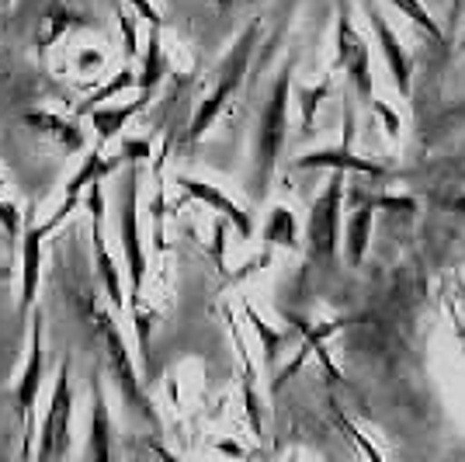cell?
Returning a JSON list of instances; mask_svg holds the SVG:
<instances>
[{
  "instance_id": "cell-1",
  "label": "cell",
  "mask_w": 465,
  "mask_h": 462,
  "mask_svg": "<svg viewBox=\"0 0 465 462\" xmlns=\"http://www.w3.org/2000/svg\"><path fill=\"white\" fill-rule=\"evenodd\" d=\"M70 306H74L77 320L84 324V330L94 337L97 351H101V362L108 368V376H112V383H115L122 404L129 407L136 417H143L150 427H160V417H156L153 404H150L146 389L139 383V372H136L133 355H129V345H125V337H122V330H118V324H115V313L104 306L94 292H84V289L70 292Z\"/></svg>"
},
{
  "instance_id": "cell-2",
  "label": "cell",
  "mask_w": 465,
  "mask_h": 462,
  "mask_svg": "<svg viewBox=\"0 0 465 462\" xmlns=\"http://www.w3.org/2000/svg\"><path fill=\"white\" fill-rule=\"evenodd\" d=\"M295 66H299V56H289L282 63V70L274 74L272 87L261 101V112H257L251 143V171H247V192H251L253 202L268 198L274 171H278L285 143H289V97L292 84H295Z\"/></svg>"
},
{
  "instance_id": "cell-3",
  "label": "cell",
  "mask_w": 465,
  "mask_h": 462,
  "mask_svg": "<svg viewBox=\"0 0 465 462\" xmlns=\"http://www.w3.org/2000/svg\"><path fill=\"white\" fill-rule=\"evenodd\" d=\"M261 32H264V21L251 18L243 25V32L232 39V45L226 49V56L219 59V66H215V74H213V84H209V91L202 95L192 122H188V133H184L188 143H198L202 136L213 129L215 118L223 116V108H226L232 101V95L240 91V84L247 80V70H251V59H253V53H257Z\"/></svg>"
},
{
  "instance_id": "cell-4",
  "label": "cell",
  "mask_w": 465,
  "mask_h": 462,
  "mask_svg": "<svg viewBox=\"0 0 465 462\" xmlns=\"http://www.w3.org/2000/svg\"><path fill=\"white\" fill-rule=\"evenodd\" d=\"M139 181L143 171L139 164H122L115 192V223H118V244H122V271H125V289H129V306L143 303L146 289V247H143V226H139Z\"/></svg>"
},
{
  "instance_id": "cell-5",
  "label": "cell",
  "mask_w": 465,
  "mask_h": 462,
  "mask_svg": "<svg viewBox=\"0 0 465 462\" xmlns=\"http://www.w3.org/2000/svg\"><path fill=\"white\" fill-rule=\"evenodd\" d=\"M80 209L77 198H59V206L53 209V216L45 223H35L32 219V209L21 223V236H18V254H21V271H18V320L25 324L28 313L39 306V282H42V254H45V240Z\"/></svg>"
},
{
  "instance_id": "cell-6",
  "label": "cell",
  "mask_w": 465,
  "mask_h": 462,
  "mask_svg": "<svg viewBox=\"0 0 465 462\" xmlns=\"http://www.w3.org/2000/svg\"><path fill=\"white\" fill-rule=\"evenodd\" d=\"M344 174H330L327 188L316 195L306 219V261L312 268H333L341 251V216H344Z\"/></svg>"
},
{
  "instance_id": "cell-7",
  "label": "cell",
  "mask_w": 465,
  "mask_h": 462,
  "mask_svg": "<svg viewBox=\"0 0 465 462\" xmlns=\"http://www.w3.org/2000/svg\"><path fill=\"white\" fill-rule=\"evenodd\" d=\"M74 445V362L63 358L39 424L35 462H66Z\"/></svg>"
},
{
  "instance_id": "cell-8",
  "label": "cell",
  "mask_w": 465,
  "mask_h": 462,
  "mask_svg": "<svg viewBox=\"0 0 465 462\" xmlns=\"http://www.w3.org/2000/svg\"><path fill=\"white\" fill-rule=\"evenodd\" d=\"M80 206L91 219V251H94V275L97 286H101V296H104V306L112 313H122L129 306V289H125V271L112 257V247H108V236H104V181H94Z\"/></svg>"
},
{
  "instance_id": "cell-9",
  "label": "cell",
  "mask_w": 465,
  "mask_h": 462,
  "mask_svg": "<svg viewBox=\"0 0 465 462\" xmlns=\"http://www.w3.org/2000/svg\"><path fill=\"white\" fill-rule=\"evenodd\" d=\"M42 383H45V316L42 309H32V327H28V355L21 368L18 383H15V410H18L21 431H25V459L32 452V417L39 404Z\"/></svg>"
},
{
  "instance_id": "cell-10",
  "label": "cell",
  "mask_w": 465,
  "mask_h": 462,
  "mask_svg": "<svg viewBox=\"0 0 465 462\" xmlns=\"http://www.w3.org/2000/svg\"><path fill=\"white\" fill-rule=\"evenodd\" d=\"M333 35H337V66L348 74L351 87L358 91L361 105L369 108V101L375 97V91H371V45H369V39L358 32V25L351 18V7L344 0L337 4Z\"/></svg>"
},
{
  "instance_id": "cell-11",
  "label": "cell",
  "mask_w": 465,
  "mask_h": 462,
  "mask_svg": "<svg viewBox=\"0 0 465 462\" xmlns=\"http://www.w3.org/2000/svg\"><path fill=\"white\" fill-rule=\"evenodd\" d=\"M177 188L188 195V198H194V202H202V206H209V209L223 219V223H230L232 230H236V236L240 240H251L253 236V219L251 212L243 209L240 202H232L226 192H219L215 185H209V181H202V177H188V174H177L174 177Z\"/></svg>"
},
{
  "instance_id": "cell-12",
  "label": "cell",
  "mask_w": 465,
  "mask_h": 462,
  "mask_svg": "<svg viewBox=\"0 0 465 462\" xmlns=\"http://www.w3.org/2000/svg\"><path fill=\"white\" fill-rule=\"evenodd\" d=\"M365 18H369L375 39H379V49H382V59H386L389 77L396 84V91H400V97H410L413 95V59H410V53L403 49V42L396 39V32L389 28L386 15H382L371 0H365Z\"/></svg>"
},
{
  "instance_id": "cell-13",
  "label": "cell",
  "mask_w": 465,
  "mask_h": 462,
  "mask_svg": "<svg viewBox=\"0 0 465 462\" xmlns=\"http://www.w3.org/2000/svg\"><path fill=\"white\" fill-rule=\"evenodd\" d=\"M84 462H118L115 424L108 410V397L101 386V372L91 376V424H87V452Z\"/></svg>"
},
{
  "instance_id": "cell-14",
  "label": "cell",
  "mask_w": 465,
  "mask_h": 462,
  "mask_svg": "<svg viewBox=\"0 0 465 462\" xmlns=\"http://www.w3.org/2000/svg\"><path fill=\"white\" fill-rule=\"evenodd\" d=\"M295 171H333V174H361V177H386L389 164L375 156H358L354 150H312L295 156Z\"/></svg>"
},
{
  "instance_id": "cell-15",
  "label": "cell",
  "mask_w": 465,
  "mask_h": 462,
  "mask_svg": "<svg viewBox=\"0 0 465 462\" xmlns=\"http://www.w3.org/2000/svg\"><path fill=\"white\" fill-rule=\"evenodd\" d=\"M230 320V334L232 345H236V355H240V376H243V407H247V421H251V431L257 438L268 435V410H264V400H261V386H257V372H253L251 351H247V341H243V330L232 320V313H226Z\"/></svg>"
},
{
  "instance_id": "cell-16",
  "label": "cell",
  "mask_w": 465,
  "mask_h": 462,
  "mask_svg": "<svg viewBox=\"0 0 465 462\" xmlns=\"http://www.w3.org/2000/svg\"><path fill=\"white\" fill-rule=\"evenodd\" d=\"M153 101V95H136L133 101H122V105H101L94 112H87L91 118V129H94L97 146H108L115 136H122V129L133 122V118Z\"/></svg>"
},
{
  "instance_id": "cell-17",
  "label": "cell",
  "mask_w": 465,
  "mask_h": 462,
  "mask_svg": "<svg viewBox=\"0 0 465 462\" xmlns=\"http://www.w3.org/2000/svg\"><path fill=\"white\" fill-rule=\"evenodd\" d=\"M25 126H32V129H39L45 139L59 143V146H63V154H80V150H87V136H84V126H80L77 118L59 116V112L42 108V112L25 116Z\"/></svg>"
},
{
  "instance_id": "cell-18",
  "label": "cell",
  "mask_w": 465,
  "mask_h": 462,
  "mask_svg": "<svg viewBox=\"0 0 465 462\" xmlns=\"http://www.w3.org/2000/svg\"><path fill=\"white\" fill-rule=\"evenodd\" d=\"M143 63L136 70V91L139 95H156V87L167 80L171 74V59L163 53V39H160V28H150V39H146V49L139 53Z\"/></svg>"
},
{
  "instance_id": "cell-19",
  "label": "cell",
  "mask_w": 465,
  "mask_h": 462,
  "mask_svg": "<svg viewBox=\"0 0 465 462\" xmlns=\"http://www.w3.org/2000/svg\"><path fill=\"white\" fill-rule=\"evenodd\" d=\"M371 223H375V209L371 206H354L348 216V230H344V257L351 268L365 265V254L371 244Z\"/></svg>"
},
{
  "instance_id": "cell-20",
  "label": "cell",
  "mask_w": 465,
  "mask_h": 462,
  "mask_svg": "<svg viewBox=\"0 0 465 462\" xmlns=\"http://www.w3.org/2000/svg\"><path fill=\"white\" fill-rule=\"evenodd\" d=\"M261 244L264 247H282V251H299V219L289 206H272L268 219L261 226Z\"/></svg>"
},
{
  "instance_id": "cell-21",
  "label": "cell",
  "mask_w": 465,
  "mask_h": 462,
  "mask_svg": "<svg viewBox=\"0 0 465 462\" xmlns=\"http://www.w3.org/2000/svg\"><path fill=\"white\" fill-rule=\"evenodd\" d=\"M243 316H247V324H251L253 334H257L261 345H264V366L274 368L278 366V358H282V347L289 345V330H274L272 324H264L261 313H257L253 306H243Z\"/></svg>"
},
{
  "instance_id": "cell-22",
  "label": "cell",
  "mask_w": 465,
  "mask_h": 462,
  "mask_svg": "<svg viewBox=\"0 0 465 462\" xmlns=\"http://www.w3.org/2000/svg\"><path fill=\"white\" fill-rule=\"evenodd\" d=\"M441 306H445L448 320H451V330L459 337V345L465 351V278L462 275H451L441 289Z\"/></svg>"
},
{
  "instance_id": "cell-23",
  "label": "cell",
  "mask_w": 465,
  "mask_h": 462,
  "mask_svg": "<svg viewBox=\"0 0 465 462\" xmlns=\"http://www.w3.org/2000/svg\"><path fill=\"white\" fill-rule=\"evenodd\" d=\"M133 87H136V70H133V66H122V70H118L108 84H101L94 95L80 101L77 112H80V116H87V112H94V108H101V105H108L112 97H118L122 91H133Z\"/></svg>"
},
{
  "instance_id": "cell-24",
  "label": "cell",
  "mask_w": 465,
  "mask_h": 462,
  "mask_svg": "<svg viewBox=\"0 0 465 462\" xmlns=\"http://www.w3.org/2000/svg\"><path fill=\"white\" fill-rule=\"evenodd\" d=\"M333 91V80L323 77L320 80V87H302V84H292V95L299 101V112H302V133H310L312 122H316V112H320V105L327 101V95Z\"/></svg>"
},
{
  "instance_id": "cell-25",
  "label": "cell",
  "mask_w": 465,
  "mask_h": 462,
  "mask_svg": "<svg viewBox=\"0 0 465 462\" xmlns=\"http://www.w3.org/2000/svg\"><path fill=\"white\" fill-rule=\"evenodd\" d=\"M427 133H430V139H451L455 133H465V97L441 105V112L430 118Z\"/></svg>"
},
{
  "instance_id": "cell-26",
  "label": "cell",
  "mask_w": 465,
  "mask_h": 462,
  "mask_svg": "<svg viewBox=\"0 0 465 462\" xmlns=\"http://www.w3.org/2000/svg\"><path fill=\"white\" fill-rule=\"evenodd\" d=\"M389 4H392L400 15H407V18L413 21V25H417L430 42H445V28L430 18V11L424 7V0H389Z\"/></svg>"
},
{
  "instance_id": "cell-27",
  "label": "cell",
  "mask_w": 465,
  "mask_h": 462,
  "mask_svg": "<svg viewBox=\"0 0 465 462\" xmlns=\"http://www.w3.org/2000/svg\"><path fill=\"white\" fill-rule=\"evenodd\" d=\"M21 223H25V212L18 209V202L11 198L7 185H4V188H0V226H4V233H7L11 240H18Z\"/></svg>"
},
{
  "instance_id": "cell-28",
  "label": "cell",
  "mask_w": 465,
  "mask_h": 462,
  "mask_svg": "<svg viewBox=\"0 0 465 462\" xmlns=\"http://www.w3.org/2000/svg\"><path fill=\"white\" fill-rule=\"evenodd\" d=\"M330 407H333V421H337V427H341L344 435H351V442L361 448V456H365V459H369V462H386L382 456H379V448H375V445H371L369 438H365V435H361V431L354 427V421L341 414V407H337V404H330Z\"/></svg>"
},
{
  "instance_id": "cell-29",
  "label": "cell",
  "mask_w": 465,
  "mask_h": 462,
  "mask_svg": "<svg viewBox=\"0 0 465 462\" xmlns=\"http://www.w3.org/2000/svg\"><path fill=\"white\" fill-rule=\"evenodd\" d=\"M136 15L129 7H118V28H122V42H125V56H139V32H136Z\"/></svg>"
},
{
  "instance_id": "cell-30",
  "label": "cell",
  "mask_w": 465,
  "mask_h": 462,
  "mask_svg": "<svg viewBox=\"0 0 465 462\" xmlns=\"http://www.w3.org/2000/svg\"><path fill=\"white\" fill-rule=\"evenodd\" d=\"M369 108H371V116L382 122V129H386L389 139H400V133H403V126H400V116L389 108L382 97H371L369 101Z\"/></svg>"
},
{
  "instance_id": "cell-31",
  "label": "cell",
  "mask_w": 465,
  "mask_h": 462,
  "mask_svg": "<svg viewBox=\"0 0 465 462\" xmlns=\"http://www.w3.org/2000/svg\"><path fill=\"white\" fill-rule=\"evenodd\" d=\"M118 156H122L125 164H139V167H143V164L153 156V143H150L146 136H143V139H125L122 150H118Z\"/></svg>"
},
{
  "instance_id": "cell-32",
  "label": "cell",
  "mask_w": 465,
  "mask_h": 462,
  "mask_svg": "<svg viewBox=\"0 0 465 462\" xmlns=\"http://www.w3.org/2000/svg\"><path fill=\"white\" fill-rule=\"evenodd\" d=\"M438 209L445 212H455V216H462L465 219V192H448V188H434V192L427 195Z\"/></svg>"
},
{
  "instance_id": "cell-33",
  "label": "cell",
  "mask_w": 465,
  "mask_h": 462,
  "mask_svg": "<svg viewBox=\"0 0 465 462\" xmlns=\"http://www.w3.org/2000/svg\"><path fill=\"white\" fill-rule=\"evenodd\" d=\"M125 4H129V11H133L139 21H146L150 28H163V15H160V7H156L153 0H125Z\"/></svg>"
},
{
  "instance_id": "cell-34",
  "label": "cell",
  "mask_w": 465,
  "mask_h": 462,
  "mask_svg": "<svg viewBox=\"0 0 465 462\" xmlns=\"http://www.w3.org/2000/svg\"><path fill=\"white\" fill-rule=\"evenodd\" d=\"M150 452L156 456V462H184V459H177L171 448H163L160 442H150Z\"/></svg>"
},
{
  "instance_id": "cell-35",
  "label": "cell",
  "mask_w": 465,
  "mask_h": 462,
  "mask_svg": "<svg viewBox=\"0 0 465 462\" xmlns=\"http://www.w3.org/2000/svg\"><path fill=\"white\" fill-rule=\"evenodd\" d=\"M459 11H462V0H455V4H451V25H455V18H459Z\"/></svg>"
},
{
  "instance_id": "cell-36",
  "label": "cell",
  "mask_w": 465,
  "mask_h": 462,
  "mask_svg": "<svg viewBox=\"0 0 465 462\" xmlns=\"http://www.w3.org/2000/svg\"><path fill=\"white\" fill-rule=\"evenodd\" d=\"M4 275H7V268H4V265H0V278H4Z\"/></svg>"
},
{
  "instance_id": "cell-37",
  "label": "cell",
  "mask_w": 465,
  "mask_h": 462,
  "mask_svg": "<svg viewBox=\"0 0 465 462\" xmlns=\"http://www.w3.org/2000/svg\"><path fill=\"white\" fill-rule=\"evenodd\" d=\"M289 462H299V459H289Z\"/></svg>"
},
{
  "instance_id": "cell-38",
  "label": "cell",
  "mask_w": 465,
  "mask_h": 462,
  "mask_svg": "<svg viewBox=\"0 0 465 462\" xmlns=\"http://www.w3.org/2000/svg\"><path fill=\"white\" fill-rule=\"evenodd\" d=\"M462 49H465V39H462Z\"/></svg>"
}]
</instances>
